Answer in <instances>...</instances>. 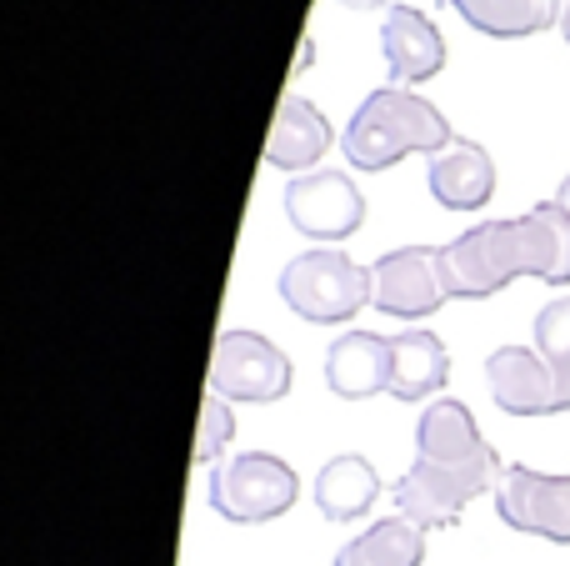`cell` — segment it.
<instances>
[{
	"mask_svg": "<svg viewBox=\"0 0 570 566\" xmlns=\"http://www.w3.org/2000/svg\"><path fill=\"white\" fill-rule=\"evenodd\" d=\"M445 256V286L461 301H485L505 291L515 276H535L546 286H570V206L561 196L531 206L525 216L481 221L451 246Z\"/></svg>",
	"mask_w": 570,
	"mask_h": 566,
	"instance_id": "1",
	"label": "cell"
},
{
	"mask_svg": "<svg viewBox=\"0 0 570 566\" xmlns=\"http://www.w3.org/2000/svg\"><path fill=\"white\" fill-rule=\"evenodd\" d=\"M455 140L451 120L441 106L415 96L411 86H381L355 106V116L341 130V150L355 170H391L405 156H425L445 150Z\"/></svg>",
	"mask_w": 570,
	"mask_h": 566,
	"instance_id": "2",
	"label": "cell"
},
{
	"mask_svg": "<svg viewBox=\"0 0 570 566\" xmlns=\"http://www.w3.org/2000/svg\"><path fill=\"white\" fill-rule=\"evenodd\" d=\"M276 291L311 326H345L371 306V266L351 261L341 246H315L285 261Z\"/></svg>",
	"mask_w": 570,
	"mask_h": 566,
	"instance_id": "3",
	"label": "cell"
},
{
	"mask_svg": "<svg viewBox=\"0 0 570 566\" xmlns=\"http://www.w3.org/2000/svg\"><path fill=\"white\" fill-rule=\"evenodd\" d=\"M206 497L216 517L236 521V527H261V521H276L295 507L301 477H295L291 461L271 457V451H230L210 471Z\"/></svg>",
	"mask_w": 570,
	"mask_h": 566,
	"instance_id": "4",
	"label": "cell"
},
{
	"mask_svg": "<svg viewBox=\"0 0 570 566\" xmlns=\"http://www.w3.org/2000/svg\"><path fill=\"white\" fill-rule=\"evenodd\" d=\"M501 471H505L501 461H481V467H435V461L415 457L411 471L395 481V511L421 521L425 531L455 527L475 497L495 491Z\"/></svg>",
	"mask_w": 570,
	"mask_h": 566,
	"instance_id": "5",
	"label": "cell"
},
{
	"mask_svg": "<svg viewBox=\"0 0 570 566\" xmlns=\"http://www.w3.org/2000/svg\"><path fill=\"white\" fill-rule=\"evenodd\" d=\"M291 357L261 331H220L210 351V391L240 407H266L291 391Z\"/></svg>",
	"mask_w": 570,
	"mask_h": 566,
	"instance_id": "6",
	"label": "cell"
},
{
	"mask_svg": "<svg viewBox=\"0 0 570 566\" xmlns=\"http://www.w3.org/2000/svg\"><path fill=\"white\" fill-rule=\"evenodd\" d=\"M451 301L441 246H401L385 251L371 266V306L395 321H425Z\"/></svg>",
	"mask_w": 570,
	"mask_h": 566,
	"instance_id": "7",
	"label": "cell"
},
{
	"mask_svg": "<svg viewBox=\"0 0 570 566\" xmlns=\"http://www.w3.org/2000/svg\"><path fill=\"white\" fill-rule=\"evenodd\" d=\"M285 221L315 246H341L365 221V196L345 170H301L285 186Z\"/></svg>",
	"mask_w": 570,
	"mask_h": 566,
	"instance_id": "8",
	"label": "cell"
},
{
	"mask_svg": "<svg viewBox=\"0 0 570 566\" xmlns=\"http://www.w3.org/2000/svg\"><path fill=\"white\" fill-rule=\"evenodd\" d=\"M485 387L505 417H561L570 411V381L535 347H501L485 357Z\"/></svg>",
	"mask_w": 570,
	"mask_h": 566,
	"instance_id": "9",
	"label": "cell"
},
{
	"mask_svg": "<svg viewBox=\"0 0 570 566\" xmlns=\"http://www.w3.org/2000/svg\"><path fill=\"white\" fill-rule=\"evenodd\" d=\"M491 497L511 531L570 547V477H551V471L535 467H505Z\"/></svg>",
	"mask_w": 570,
	"mask_h": 566,
	"instance_id": "10",
	"label": "cell"
},
{
	"mask_svg": "<svg viewBox=\"0 0 570 566\" xmlns=\"http://www.w3.org/2000/svg\"><path fill=\"white\" fill-rule=\"evenodd\" d=\"M381 56L391 70V86H425L445 70V36L435 30V20L415 6L385 10L381 26Z\"/></svg>",
	"mask_w": 570,
	"mask_h": 566,
	"instance_id": "11",
	"label": "cell"
},
{
	"mask_svg": "<svg viewBox=\"0 0 570 566\" xmlns=\"http://www.w3.org/2000/svg\"><path fill=\"white\" fill-rule=\"evenodd\" d=\"M415 457L435 461V467H481V461H501L491 441L481 437L471 407L455 397L425 401L421 421H415Z\"/></svg>",
	"mask_w": 570,
	"mask_h": 566,
	"instance_id": "12",
	"label": "cell"
},
{
	"mask_svg": "<svg viewBox=\"0 0 570 566\" xmlns=\"http://www.w3.org/2000/svg\"><path fill=\"white\" fill-rule=\"evenodd\" d=\"M425 186L445 211H481L495 196V160L481 140L455 136L445 150L425 160Z\"/></svg>",
	"mask_w": 570,
	"mask_h": 566,
	"instance_id": "13",
	"label": "cell"
},
{
	"mask_svg": "<svg viewBox=\"0 0 570 566\" xmlns=\"http://www.w3.org/2000/svg\"><path fill=\"white\" fill-rule=\"evenodd\" d=\"M325 387L341 401H371L391 391V336L345 331L325 351Z\"/></svg>",
	"mask_w": 570,
	"mask_h": 566,
	"instance_id": "14",
	"label": "cell"
},
{
	"mask_svg": "<svg viewBox=\"0 0 570 566\" xmlns=\"http://www.w3.org/2000/svg\"><path fill=\"white\" fill-rule=\"evenodd\" d=\"M331 140H335V130L325 120V110H315L305 96H281L271 136H266V166L301 176V170H311L331 150Z\"/></svg>",
	"mask_w": 570,
	"mask_h": 566,
	"instance_id": "15",
	"label": "cell"
},
{
	"mask_svg": "<svg viewBox=\"0 0 570 566\" xmlns=\"http://www.w3.org/2000/svg\"><path fill=\"white\" fill-rule=\"evenodd\" d=\"M451 381V351L435 331H401L391 336V391L395 401H435Z\"/></svg>",
	"mask_w": 570,
	"mask_h": 566,
	"instance_id": "16",
	"label": "cell"
},
{
	"mask_svg": "<svg viewBox=\"0 0 570 566\" xmlns=\"http://www.w3.org/2000/svg\"><path fill=\"white\" fill-rule=\"evenodd\" d=\"M315 511L325 521H361L381 497V471L361 457V451H341L315 471Z\"/></svg>",
	"mask_w": 570,
	"mask_h": 566,
	"instance_id": "17",
	"label": "cell"
},
{
	"mask_svg": "<svg viewBox=\"0 0 570 566\" xmlns=\"http://www.w3.org/2000/svg\"><path fill=\"white\" fill-rule=\"evenodd\" d=\"M455 16L491 40H525L561 26V0H451Z\"/></svg>",
	"mask_w": 570,
	"mask_h": 566,
	"instance_id": "18",
	"label": "cell"
},
{
	"mask_svg": "<svg viewBox=\"0 0 570 566\" xmlns=\"http://www.w3.org/2000/svg\"><path fill=\"white\" fill-rule=\"evenodd\" d=\"M425 562V527L411 517H385L365 527L355 541L335 552V566H421Z\"/></svg>",
	"mask_w": 570,
	"mask_h": 566,
	"instance_id": "19",
	"label": "cell"
},
{
	"mask_svg": "<svg viewBox=\"0 0 570 566\" xmlns=\"http://www.w3.org/2000/svg\"><path fill=\"white\" fill-rule=\"evenodd\" d=\"M230 437H236V417H230V401L210 391V397L200 401L196 447H190V461H196V467H216V461H226Z\"/></svg>",
	"mask_w": 570,
	"mask_h": 566,
	"instance_id": "20",
	"label": "cell"
},
{
	"mask_svg": "<svg viewBox=\"0 0 570 566\" xmlns=\"http://www.w3.org/2000/svg\"><path fill=\"white\" fill-rule=\"evenodd\" d=\"M535 351L570 381V296H556L535 316Z\"/></svg>",
	"mask_w": 570,
	"mask_h": 566,
	"instance_id": "21",
	"label": "cell"
},
{
	"mask_svg": "<svg viewBox=\"0 0 570 566\" xmlns=\"http://www.w3.org/2000/svg\"><path fill=\"white\" fill-rule=\"evenodd\" d=\"M341 6H351V10H395L401 0H341Z\"/></svg>",
	"mask_w": 570,
	"mask_h": 566,
	"instance_id": "22",
	"label": "cell"
},
{
	"mask_svg": "<svg viewBox=\"0 0 570 566\" xmlns=\"http://www.w3.org/2000/svg\"><path fill=\"white\" fill-rule=\"evenodd\" d=\"M561 36H566V46H570V0H566V16H561Z\"/></svg>",
	"mask_w": 570,
	"mask_h": 566,
	"instance_id": "23",
	"label": "cell"
},
{
	"mask_svg": "<svg viewBox=\"0 0 570 566\" xmlns=\"http://www.w3.org/2000/svg\"><path fill=\"white\" fill-rule=\"evenodd\" d=\"M561 201H566V206H570V176L561 180Z\"/></svg>",
	"mask_w": 570,
	"mask_h": 566,
	"instance_id": "24",
	"label": "cell"
}]
</instances>
